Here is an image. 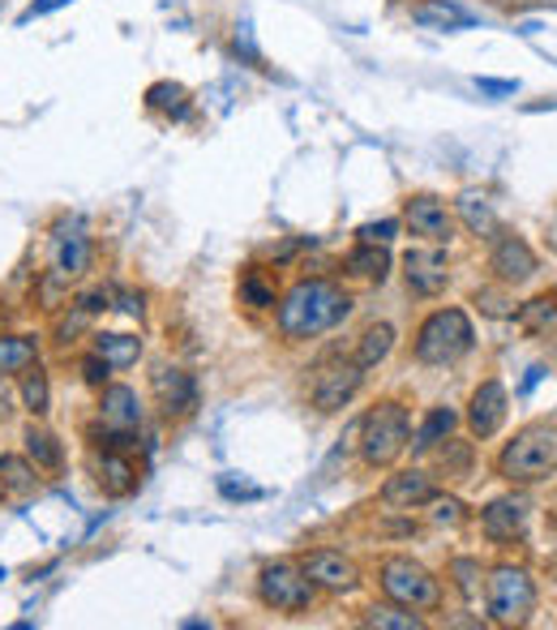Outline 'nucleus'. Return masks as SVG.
Instances as JSON below:
<instances>
[{
	"instance_id": "obj_1",
	"label": "nucleus",
	"mask_w": 557,
	"mask_h": 630,
	"mask_svg": "<svg viewBox=\"0 0 557 630\" xmlns=\"http://www.w3.org/2000/svg\"><path fill=\"white\" fill-rule=\"evenodd\" d=\"M348 314H352V292H343L330 279H301L278 301L275 322L287 344H309L326 330H335Z\"/></svg>"
},
{
	"instance_id": "obj_2",
	"label": "nucleus",
	"mask_w": 557,
	"mask_h": 630,
	"mask_svg": "<svg viewBox=\"0 0 557 630\" xmlns=\"http://www.w3.org/2000/svg\"><path fill=\"white\" fill-rule=\"evenodd\" d=\"M557 472V425L549 421H536L527 430H518L502 455H498V476L511 480V485H536V480H549Z\"/></svg>"
},
{
	"instance_id": "obj_3",
	"label": "nucleus",
	"mask_w": 557,
	"mask_h": 630,
	"mask_svg": "<svg viewBox=\"0 0 557 630\" xmlns=\"http://www.w3.org/2000/svg\"><path fill=\"white\" fill-rule=\"evenodd\" d=\"M407 442H412V412L398 399H386V403L369 408V416L360 421V459L369 468L398 464V455L407 450Z\"/></svg>"
},
{
	"instance_id": "obj_4",
	"label": "nucleus",
	"mask_w": 557,
	"mask_h": 630,
	"mask_svg": "<svg viewBox=\"0 0 557 630\" xmlns=\"http://www.w3.org/2000/svg\"><path fill=\"white\" fill-rule=\"evenodd\" d=\"M472 322L463 309H438L421 322L416 330V360L421 365H455L459 356L472 352Z\"/></svg>"
},
{
	"instance_id": "obj_5",
	"label": "nucleus",
	"mask_w": 557,
	"mask_h": 630,
	"mask_svg": "<svg viewBox=\"0 0 557 630\" xmlns=\"http://www.w3.org/2000/svg\"><path fill=\"white\" fill-rule=\"evenodd\" d=\"M378 584L386 591V600H398V605H407L416 613L441 609V579H434V571H425L412 557H382Z\"/></svg>"
},
{
	"instance_id": "obj_6",
	"label": "nucleus",
	"mask_w": 557,
	"mask_h": 630,
	"mask_svg": "<svg viewBox=\"0 0 557 630\" xmlns=\"http://www.w3.org/2000/svg\"><path fill=\"white\" fill-rule=\"evenodd\" d=\"M536 613V584L532 575L515 566V562H502L489 571V618L498 627H523L532 622Z\"/></svg>"
},
{
	"instance_id": "obj_7",
	"label": "nucleus",
	"mask_w": 557,
	"mask_h": 630,
	"mask_svg": "<svg viewBox=\"0 0 557 630\" xmlns=\"http://www.w3.org/2000/svg\"><path fill=\"white\" fill-rule=\"evenodd\" d=\"M360 382H364V369L357 365V356H326L309 369V403L326 416L343 412L357 399Z\"/></svg>"
},
{
	"instance_id": "obj_8",
	"label": "nucleus",
	"mask_w": 557,
	"mask_h": 630,
	"mask_svg": "<svg viewBox=\"0 0 557 630\" xmlns=\"http://www.w3.org/2000/svg\"><path fill=\"white\" fill-rule=\"evenodd\" d=\"M318 588L301 571V562H266L258 571V600L275 613H305L314 605Z\"/></svg>"
},
{
	"instance_id": "obj_9",
	"label": "nucleus",
	"mask_w": 557,
	"mask_h": 630,
	"mask_svg": "<svg viewBox=\"0 0 557 630\" xmlns=\"http://www.w3.org/2000/svg\"><path fill=\"white\" fill-rule=\"evenodd\" d=\"M151 394H155V408H160L167 421H185V416L198 412V382H194V373L181 369V365L160 360V365L151 369Z\"/></svg>"
},
{
	"instance_id": "obj_10",
	"label": "nucleus",
	"mask_w": 557,
	"mask_h": 630,
	"mask_svg": "<svg viewBox=\"0 0 557 630\" xmlns=\"http://www.w3.org/2000/svg\"><path fill=\"white\" fill-rule=\"evenodd\" d=\"M52 275H61L65 283L69 279H81L90 267H95V240L86 237L78 219H61L52 228Z\"/></svg>"
},
{
	"instance_id": "obj_11",
	"label": "nucleus",
	"mask_w": 557,
	"mask_h": 630,
	"mask_svg": "<svg viewBox=\"0 0 557 630\" xmlns=\"http://www.w3.org/2000/svg\"><path fill=\"white\" fill-rule=\"evenodd\" d=\"M403 279L416 296H438L441 287L450 283V253L441 245H416L403 253Z\"/></svg>"
},
{
	"instance_id": "obj_12",
	"label": "nucleus",
	"mask_w": 557,
	"mask_h": 630,
	"mask_svg": "<svg viewBox=\"0 0 557 630\" xmlns=\"http://www.w3.org/2000/svg\"><path fill=\"white\" fill-rule=\"evenodd\" d=\"M301 571L309 575V584L318 591H335V596H343V591H352L360 584V566L339 550L305 553V557H301Z\"/></svg>"
},
{
	"instance_id": "obj_13",
	"label": "nucleus",
	"mask_w": 557,
	"mask_h": 630,
	"mask_svg": "<svg viewBox=\"0 0 557 630\" xmlns=\"http://www.w3.org/2000/svg\"><path fill=\"white\" fill-rule=\"evenodd\" d=\"M403 224L412 228V237L429 240V245H450L455 240V219L446 210V202L434 194H412L403 206Z\"/></svg>"
},
{
	"instance_id": "obj_14",
	"label": "nucleus",
	"mask_w": 557,
	"mask_h": 630,
	"mask_svg": "<svg viewBox=\"0 0 557 630\" xmlns=\"http://www.w3.org/2000/svg\"><path fill=\"white\" fill-rule=\"evenodd\" d=\"M90 472H95V485L108 498H129L138 489V464L120 446H95L90 450Z\"/></svg>"
},
{
	"instance_id": "obj_15",
	"label": "nucleus",
	"mask_w": 557,
	"mask_h": 630,
	"mask_svg": "<svg viewBox=\"0 0 557 630\" xmlns=\"http://www.w3.org/2000/svg\"><path fill=\"white\" fill-rule=\"evenodd\" d=\"M95 412H99V425H108V430H120V434H138L142 430V399L133 387H124V382H108V387H99V403H95Z\"/></svg>"
},
{
	"instance_id": "obj_16",
	"label": "nucleus",
	"mask_w": 557,
	"mask_h": 630,
	"mask_svg": "<svg viewBox=\"0 0 557 630\" xmlns=\"http://www.w3.org/2000/svg\"><path fill=\"white\" fill-rule=\"evenodd\" d=\"M506 425V387L498 382V378H489V382H480L477 391H472V403H468V430L472 437H493L498 430Z\"/></svg>"
},
{
	"instance_id": "obj_17",
	"label": "nucleus",
	"mask_w": 557,
	"mask_h": 630,
	"mask_svg": "<svg viewBox=\"0 0 557 630\" xmlns=\"http://www.w3.org/2000/svg\"><path fill=\"white\" fill-rule=\"evenodd\" d=\"M438 498V480L421 468H407L395 472L382 485V507H395V511H416V507H429Z\"/></svg>"
},
{
	"instance_id": "obj_18",
	"label": "nucleus",
	"mask_w": 557,
	"mask_h": 630,
	"mask_svg": "<svg viewBox=\"0 0 557 630\" xmlns=\"http://www.w3.org/2000/svg\"><path fill=\"white\" fill-rule=\"evenodd\" d=\"M489 271L498 275V283L515 287V283H527L536 275V253L523 237H502L489 253Z\"/></svg>"
},
{
	"instance_id": "obj_19",
	"label": "nucleus",
	"mask_w": 557,
	"mask_h": 630,
	"mask_svg": "<svg viewBox=\"0 0 557 630\" xmlns=\"http://www.w3.org/2000/svg\"><path fill=\"white\" fill-rule=\"evenodd\" d=\"M527 498H498V502H489L484 511H480V528H484V536L493 541V545H506V541H515L523 536V528H527Z\"/></svg>"
},
{
	"instance_id": "obj_20",
	"label": "nucleus",
	"mask_w": 557,
	"mask_h": 630,
	"mask_svg": "<svg viewBox=\"0 0 557 630\" xmlns=\"http://www.w3.org/2000/svg\"><path fill=\"white\" fill-rule=\"evenodd\" d=\"M412 22L425 31H438V35H455V31H472L480 18L459 0H421V4H412Z\"/></svg>"
},
{
	"instance_id": "obj_21",
	"label": "nucleus",
	"mask_w": 557,
	"mask_h": 630,
	"mask_svg": "<svg viewBox=\"0 0 557 630\" xmlns=\"http://www.w3.org/2000/svg\"><path fill=\"white\" fill-rule=\"evenodd\" d=\"M95 344H90V352H99L108 365H112V373L117 369H133L138 365V356H142V339L138 335H120V330H99V335H90Z\"/></svg>"
},
{
	"instance_id": "obj_22",
	"label": "nucleus",
	"mask_w": 557,
	"mask_h": 630,
	"mask_svg": "<svg viewBox=\"0 0 557 630\" xmlns=\"http://www.w3.org/2000/svg\"><path fill=\"white\" fill-rule=\"evenodd\" d=\"M455 215L463 219V228H468L472 237H493V232H498V215H493L489 197L477 194V189H463V194L455 197Z\"/></svg>"
},
{
	"instance_id": "obj_23",
	"label": "nucleus",
	"mask_w": 557,
	"mask_h": 630,
	"mask_svg": "<svg viewBox=\"0 0 557 630\" xmlns=\"http://www.w3.org/2000/svg\"><path fill=\"white\" fill-rule=\"evenodd\" d=\"M35 480H40V468L26 459H13V455H0V502H18L26 493H35Z\"/></svg>"
},
{
	"instance_id": "obj_24",
	"label": "nucleus",
	"mask_w": 557,
	"mask_h": 630,
	"mask_svg": "<svg viewBox=\"0 0 557 630\" xmlns=\"http://www.w3.org/2000/svg\"><path fill=\"white\" fill-rule=\"evenodd\" d=\"M22 450H26V459L47 476L65 468V450H61L56 434H47V430H40V425H31V430L22 434Z\"/></svg>"
},
{
	"instance_id": "obj_25",
	"label": "nucleus",
	"mask_w": 557,
	"mask_h": 630,
	"mask_svg": "<svg viewBox=\"0 0 557 630\" xmlns=\"http://www.w3.org/2000/svg\"><path fill=\"white\" fill-rule=\"evenodd\" d=\"M40 360V339L35 335H0V378H18Z\"/></svg>"
},
{
	"instance_id": "obj_26",
	"label": "nucleus",
	"mask_w": 557,
	"mask_h": 630,
	"mask_svg": "<svg viewBox=\"0 0 557 630\" xmlns=\"http://www.w3.org/2000/svg\"><path fill=\"white\" fill-rule=\"evenodd\" d=\"M343 271L357 279H369V283H382L391 275V253H386V245H357L343 258Z\"/></svg>"
},
{
	"instance_id": "obj_27",
	"label": "nucleus",
	"mask_w": 557,
	"mask_h": 630,
	"mask_svg": "<svg viewBox=\"0 0 557 630\" xmlns=\"http://www.w3.org/2000/svg\"><path fill=\"white\" fill-rule=\"evenodd\" d=\"M146 108H151L155 117L185 120L189 108H194V99H189V90H185L181 82H155V86L146 90Z\"/></svg>"
},
{
	"instance_id": "obj_28",
	"label": "nucleus",
	"mask_w": 557,
	"mask_h": 630,
	"mask_svg": "<svg viewBox=\"0 0 557 630\" xmlns=\"http://www.w3.org/2000/svg\"><path fill=\"white\" fill-rule=\"evenodd\" d=\"M395 348V326H386V322H373V326H364L357 339V365L360 369H373V365H382L386 356Z\"/></svg>"
},
{
	"instance_id": "obj_29",
	"label": "nucleus",
	"mask_w": 557,
	"mask_h": 630,
	"mask_svg": "<svg viewBox=\"0 0 557 630\" xmlns=\"http://www.w3.org/2000/svg\"><path fill=\"white\" fill-rule=\"evenodd\" d=\"M364 627L373 630H421L425 627V618L416 613V609H407V605H373V609H364Z\"/></svg>"
},
{
	"instance_id": "obj_30",
	"label": "nucleus",
	"mask_w": 557,
	"mask_h": 630,
	"mask_svg": "<svg viewBox=\"0 0 557 630\" xmlns=\"http://www.w3.org/2000/svg\"><path fill=\"white\" fill-rule=\"evenodd\" d=\"M455 425H459V412L455 408H429V416L421 421V430H416V450H434V446H441L446 437L455 434Z\"/></svg>"
},
{
	"instance_id": "obj_31",
	"label": "nucleus",
	"mask_w": 557,
	"mask_h": 630,
	"mask_svg": "<svg viewBox=\"0 0 557 630\" xmlns=\"http://www.w3.org/2000/svg\"><path fill=\"white\" fill-rule=\"evenodd\" d=\"M240 305H249V309H275V283L266 279V271H258V267H249V271H240V287H237Z\"/></svg>"
},
{
	"instance_id": "obj_32",
	"label": "nucleus",
	"mask_w": 557,
	"mask_h": 630,
	"mask_svg": "<svg viewBox=\"0 0 557 630\" xmlns=\"http://www.w3.org/2000/svg\"><path fill=\"white\" fill-rule=\"evenodd\" d=\"M515 317L527 335H554L557 330V296H536V301L518 305Z\"/></svg>"
},
{
	"instance_id": "obj_33",
	"label": "nucleus",
	"mask_w": 557,
	"mask_h": 630,
	"mask_svg": "<svg viewBox=\"0 0 557 630\" xmlns=\"http://www.w3.org/2000/svg\"><path fill=\"white\" fill-rule=\"evenodd\" d=\"M18 378H22V403H26V412L31 416H47V408H52V382H47L40 360L31 369H22Z\"/></svg>"
},
{
	"instance_id": "obj_34",
	"label": "nucleus",
	"mask_w": 557,
	"mask_h": 630,
	"mask_svg": "<svg viewBox=\"0 0 557 630\" xmlns=\"http://www.w3.org/2000/svg\"><path fill=\"white\" fill-rule=\"evenodd\" d=\"M35 301H40L43 314H56V309H65V305H69V283H65L61 275H52V271H47V275L35 283Z\"/></svg>"
},
{
	"instance_id": "obj_35",
	"label": "nucleus",
	"mask_w": 557,
	"mask_h": 630,
	"mask_svg": "<svg viewBox=\"0 0 557 630\" xmlns=\"http://www.w3.org/2000/svg\"><path fill=\"white\" fill-rule=\"evenodd\" d=\"M446 575H450V584H455L459 596H477L480 591V562L477 557H455Z\"/></svg>"
},
{
	"instance_id": "obj_36",
	"label": "nucleus",
	"mask_w": 557,
	"mask_h": 630,
	"mask_svg": "<svg viewBox=\"0 0 557 630\" xmlns=\"http://www.w3.org/2000/svg\"><path fill=\"white\" fill-rule=\"evenodd\" d=\"M74 305H78L86 317L108 314V309L117 305V287H86V292H78V296H74Z\"/></svg>"
},
{
	"instance_id": "obj_37",
	"label": "nucleus",
	"mask_w": 557,
	"mask_h": 630,
	"mask_svg": "<svg viewBox=\"0 0 557 630\" xmlns=\"http://www.w3.org/2000/svg\"><path fill=\"white\" fill-rule=\"evenodd\" d=\"M441 468H446V476H468V468H472V450H468V442H446V450H441Z\"/></svg>"
},
{
	"instance_id": "obj_38",
	"label": "nucleus",
	"mask_w": 557,
	"mask_h": 630,
	"mask_svg": "<svg viewBox=\"0 0 557 630\" xmlns=\"http://www.w3.org/2000/svg\"><path fill=\"white\" fill-rule=\"evenodd\" d=\"M477 305L489 317H515V305H511V296H506V292H498V287H480Z\"/></svg>"
},
{
	"instance_id": "obj_39",
	"label": "nucleus",
	"mask_w": 557,
	"mask_h": 630,
	"mask_svg": "<svg viewBox=\"0 0 557 630\" xmlns=\"http://www.w3.org/2000/svg\"><path fill=\"white\" fill-rule=\"evenodd\" d=\"M81 382H86V387H108V382H112V365L99 352L81 356Z\"/></svg>"
},
{
	"instance_id": "obj_40",
	"label": "nucleus",
	"mask_w": 557,
	"mask_h": 630,
	"mask_svg": "<svg viewBox=\"0 0 557 630\" xmlns=\"http://www.w3.org/2000/svg\"><path fill=\"white\" fill-rule=\"evenodd\" d=\"M398 232V219H378V224H364L357 232L360 245H391Z\"/></svg>"
},
{
	"instance_id": "obj_41",
	"label": "nucleus",
	"mask_w": 557,
	"mask_h": 630,
	"mask_svg": "<svg viewBox=\"0 0 557 630\" xmlns=\"http://www.w3.org/2000/svg\"><path fill=\"white\" fill-rule=\"evenodd\" d=\"M429 507H434V523H438V528H455V523H463V502H459V498H441L438 493Z\"/></svg>"
},
{
	"instance_id": "obj_42",
	"label": "nucleus",
	"mask_w": 557,
	"mask_h": 630,
	"mask_svg": "<svg viewBox=\"0 0 557 630\" xmlns=\"http://www.w3.org/2000/svg\"><path fill=\"white\" fill-rule=\"evenodd\" d=\"M477 90H480V95H489V99H506V95H515V90H518V82L477 78Z\"/></svg>"
},
{
	"instance_id": "obj_43",
	"label": "nucleus",
	"mask_w": 557,
	"mask_h": 630,
	"mask_svg": "<svg viewBox=\"0 0 557 630\" xmlns=\"http://www.w3.org/2000/svg\"><path fill=\"white\" fill-rule=\"evenodd\" d=\"M117 309H124L129 317L146 314V296L142 292H117Z\"/></svg>"
},
{
	"instance_id": "obj_44",
	"label": "nucleus",
	"mask_w": 557,
	"mask_h": 630,
	"mask_svg": "<svg viewBox=\"0 0 557 630\" xmlns=\"http://www.w3.org/2000/svg\"><path fill=\"white\" fill-rule=\"evenodd\" d=\"M219 489H223L228 498H249V502H253V498H262V489H253V485H237L232 476H223V480H219Z\"/></svg>"
},
{
	"instance_id": "obj_45",
	"label": "nucleus",
	"mask_w": 557,
	"mask_h": 630,
	"mask_svg": "<svg viewBox=\"0 0 557 630\" xmlns=\"http://www.w3.org/2000/svg\"><path fill=\"white\" fill-rule=\"evenodd\" d=\"M61 4H69V0H35V4H26V9H22V18H18V22H35V18L52 13V9H61Z\"/></svg>"
},
{
	"instance_id": "obj_46",
	"label": "nucleus",
	"mask_w": 557,
	"mask_h": 630,
	"mask_svg": "<svg viewBox=\"0 0 557 630\" xmlns=\"http://www.w3.org/2000/svg\"><path fill=\"white\" fill-rule=\"evenodd\" d=\"M0 575H4V571H0Z\"/></svg>"
}]
</instances>
